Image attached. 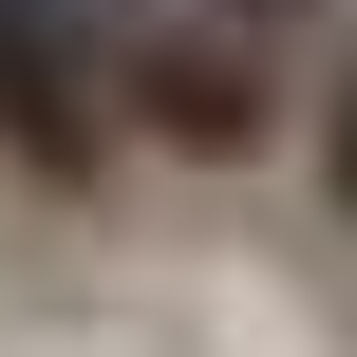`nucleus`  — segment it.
Listing matches in <instances>:
<instances>
[{
    "label": "nucleus",
    "instance_id": "1",
    "mask_svg": "<svg viewBox=\"0 0 357 357\" xmlns=\"http://www.w3.org/2000/svg\"><path fill=\"white\" fill-rule=\"evenodd\" d=\"M94 56H113V151L132 169L226 188V169L301 151V56H264L226 0H94Z\"/></svg>",
    "mask_w": 357,
    "mask_h": 357
},
{
    "label": "nucleus",
    "instance_id": "2",
    "mask_svg": "<svg viewBox=\"0 0 357 357\" xmlns=\"http://www.w3.org/2000/svg\"><path fill=\"white\" fill-rule=\"evenodd\" d=\"M0 188H38V207H113L132 188L94 0H0Z\"/></svg>",
    "mask_w": 357,
    "mask_h": 357
},
{
    "label": "nucleus",
    "instance_id": "3",
    "mask_svg": "<svg viewBox=\"0 0 357 357\" xmlns=\"http://www.w3.org/2000/svg\"><path fill=\"white\" fill-rule=\"evenodd\" d=\"M301 188H320V226L357 245V38L301 75Z\"/></svg>",
    "mask_w": 357,
    "mask_h": 357
},
{
    "label": "nucleus",
    "instance_id": "4",
    "mask_svg": "<svg viewBox=\"0 0 357 357\" xmlns=\"http://www.w3.org/2000/svg\"><path fill=\"white\" fill-rule=\"evenodd\" d=\"M226 19H245L264 56H301V75H320V56H339V38H357V0H226Z\"/></svg>",
    "mask_w": 357,
    "mask_h": 357
}]
</instances>
